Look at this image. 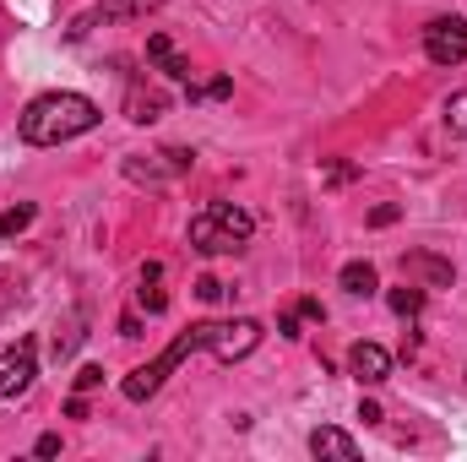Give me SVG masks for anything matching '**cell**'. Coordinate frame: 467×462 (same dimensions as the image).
Wrapping results in <instances>:
<instances>
[{"instance_id": "6da1fadb", "label": "cell", "mask_w": 467, "mask_h": 462, "mask_svg": "<svg viewBox=\"0 0 467 462\" xmlns=\"http://www.w3.org/2000/svg\"><path fill=\"white\" fill-rule=\"evenodd\" d=\"M99 125V104L82 99V93H44L22 110V142L27 147H60L71 136H88Z\"/></svg>"}, {"instance_id": "7a4b0ae2", "label": "cell", "mask_w": 467, "mask_h": 462, "mask_svg": "<svg viewBox=\"0 0 467 462\" xmlns=\"http://www.w3.org/2000/svg\"><path fill=\"white\" fill-rule=\"evenodd\" d=\"M250 234H255V218L244 207L213 202L207 213L191 218V250H202V256H234V250L250 245Z\"/></svg>"}, {"instance_id": "3957f363", "label": "cell", "mask_w": 467, "mask_h": 462, "mask_svg": "<svg viewBox=\"0 0 467 462\" xmlns=\"http://www.w3.org/2000/svg\"><path fill=\"white\" fill-rule=\"evenodd\" d=\"M196 348H202V327L180 332V338H174V343L163 348V353H158L152 364H136V370H130V375L119 381L125 403H147V397H152V392H158V386H163V381H169V375H174V370H180V364L191 359V353H196Z\"/></svg>"}, {"instance_id": "277c9868", "label": "cell", "mask_w": 467, "mask_h": 462, "mask_svg": "<svg viewBox=\"0 0 467 462\" xmlns=\"http://www.w3.org/2000/svg\"><path fill=\"white\" fill-rule=\"evenodd\" d=\"M261 343V321H250V316H239V321H202V348L213 353V359H244V353H255Z\"/></svg>"}, {"instance_id": "5b68a950", "label": "cell", "mask_w": 467, "mask_h": 462, "mask_svg": "<svg viewBox=\"0 0 467 462\" xmlns=\"http://www.w3.org/2000/svg\"><path fill=\"white\" fill-rule=\"evenodd\" d=\"M424 55L435 66H462L467 60V22L462 16H435L424 27Z\"/></svg>"}, {"instance_id": "8992f818", "label": "cell", "mask_w": 467, "mask_h": 462, "mask_svg": "<svg viewBox=\"0 0 467 462\" xmlns=\"http://www.w3.org/2000/svg\"><path fill=\"white\" fill-rule=\"evenodd\" d=\"M196 163V152H185V147H163V152H136V158H125V174L130 180H147V185H158V180H174V174H185Z\"/></svg>"}, {"instance_id": "52a82bcc", "label": "cell", "mask_w": 467, "mask_h": 462, "mask_svg": "<svg viewBox=\"0 0 467 462\" xmlns=\"http://www.w3.org/2000/svg\"><path fill=\"white\" fill-rule=\"evenodd\" d=\"M33 375H38V359H33V343L22 338L16 348H5V353H0V403L22 397V392L33 386Z\"/></svg>"}, {"instance_id": "ba28073f", "label": "cell", "mask_w": 467, "mask_h": 462, "mask_svg": "<svg viewBox=\"0 0 467 462\" xmlns=\"http://www.w3.org/2000/svg\"><path fill=\"white\" fill-rule=\"evenodd\" d=\"M348 375L358 386H380V381L391 375V353L380 343H353L348 348Z\"/></svg>"}, {"instance_id": "9c48e42d", "label": "cell", "mask_w": 467, "mask_h": 462, "mask_svg": "<svg viewBox=\"0 0 467 462\" xmlns=\"http://www.w3.org/2000/svg\"><path fill=\"white\" fill-rule=\"evenodd\" d=\"M310 452H316V457L353 462V457H358V441H353L348 430H332V425H321V430H310Z\"/></svg>"}, {"instance_id": "30bf717a", "label": "cell", "mask_w": 467, "mask_h": 462, "mask_svg": "<svg viewBox=\"0 0 467 462\" xmlns=\"http://www.w3.org/2000/svg\"><path fill=\"white\" fill-rule=\"evenodd\" d=\"M147 55L163 66V77H174V82H185V77H191V60H185V55H174V44H169L163 33H147Z\"/></svg>"}, {"instance_id": "8fae6325", "label": "cell", "mask_w": 467, "mask_h": 462, "mask_svg": "<svg viewBox=\"0 0 467 462\" xmlns=\"http://www.w3.org/2000/svg\"><path fill=\"white\" fill-rule=\"evenodd\" d=\"M402 272H408V278H424L430 289H451V261H435V256H402Z\"/></svg>"}, {"instance_id": "7c38bea8", "label": "cell", "mask_w": 467, "mask_h": 462, "mask_svg": "<svg viewBox=\"0 0 467 462\" xmlns=\"http://www.w3.org/2000/svg\"><path fill=\"white\" fill-rule=\"evenodd\" d=\"M337 283H343L348 294H358V299H369V294L380 289V278H375V267H369V261H348V267L337 272Z\"/></svg>"}, {"instance_id": "4fadbf2b", "label": "cell", "mask_w": 467, "mask_h": 462, "mask_svg": "<svg viewBox=\"0 0 467 462\" xmlns=\"http://www.w3.org/2000/svg\"><path fill=\"white\" fill-rule=\"evenodd\" d=\"M125 115L136 120V125H147V120H158V115H163V93H141V88H136V93L125 99Z\"/></svg>"}, {"instance_id": "5bb4252c", "label": "cell", "mask_w": 467, "mask_h": 462, "mask_svg": "<svg viewBox=\"0 0 467 462\" xmlns=\"http://www.w3.org/2000/svg\"><path fill=\"white\" fill-rule=\"evenodd\" d=\"M386 305H391L397 316H408V321H413V316L424 310V289H419V283H402V289H391V294H386Z\"/></svg>"}, {"instance_id": "9a60e30c", "label": "cell", "mask_w": 467, "mask_h": 462, "mask_svg": "<svg viewBox=\"0 0 467 462\" xmlns=\"http://www.w3.org/2000/svg\"><path fill=\"white\" fill-rule=\"evenodd\" d=\"M82 343V316H66V327H55V359H71Z\"/></svg>"}, {"instance_id": "2e32d148", "label": "cell", "mask_w": 467, "mask_h": 462, "mask_svg": "<svg viewBox=\"0 0 467 462\" xmlns=\"http://www.w3.org/2000/svg\"><path fill=\"white\" fill-rule=\"evenodd\" d=\"M136 305H141L147 316H163V310H169V294L158 289V278H141V289H136Z\"/></svg>"}, {"instance_id": "e0dca14e", "label": "cell", "mask_w": 467, "mask_h": 462, "mask_svg": "<svg viewBox=\"0 0 467 462\" xmlns=\"http://www.w3.org/2000/svg\"><path fill=\"white\" fill-rule=\"evenodd\" d=\"M446 131L467 142V93H451V99H446Z\"/></svg>"}, {"instance_id": "ac0fdd59", "label": "cell", "mask_w": 467, "mask_h": 462, "mask_svg": "<svg viewBox=\"0 0 467 462\" xmlns=\"http://www.w3.org/2000/svg\"><path fill=\"white\" fill-rule=\"evenodd\" d=\"M27 224H33V207H11V213H0V239H16Z\"/></svg>"}, {"instance_id": "d6986e66", "label": "cell", "mask_w": 467, "mask_h": 462, "mask_svg": "<svg viewBox=\"0 0 467 462\" xmlns=\"http://www.w3.org/2000/svg\"><path fill=\"white\" fill-rule=\"evenodd\" d=\"M93 386H104V364H82V370H77V392L88 397Z\"/></svg>"}, {"instance_id": "ffe728a7", "label": "cell", "mask_w": 467, "mask_h": 462, "mask_svg": "<svg viewBox=\"0 0 467 462\" xmlns=\"http://www.w3.org/2000/svg\"><path fill=\"white\" fill-rule=\"evenodd\" d=\"M196 294H202V299H207V305H213V299H223V294H229V289H223V283H218V278H202V283H196Z\"/></svg>"}, {"instance_id": "44dd1931", "label": "cell", "mask_w": 467, "mask_h": 462, "mask_svg": "<svg viewBox=\"0 0 467 462\" xmlns=\"http://www.w3.org/2000/svg\"><path fill=\"white\" fill-rule=\"evenodd\" d=\"M397 213H402V207H391V202H386V207H375V213H369V224H375V229H386V224H397Z\"/></svg>"}, {"instance_id": "7402d4cb", "label": "cell", "mask_w": 467, "mask_h": 462, "mask_svg": "<svg viewBox=\"0 0 467 462\" xmlns=\"http://www.w3.org/2000/svg\"><path fill=\"white\" fill-rule=\"evenodd\" d=\"M299 316H305V321H321L327 310H321V299H299Z\"/></svg>"}, {"instance_id": "603a6c76", "label": "cell", "mask_w": 467, "mask_h": 462, "mask_svg": "<svg viewBox=\"0 0 467 462\" xmlns=\"http://www.w3.org/2000/svg\"><path fill=\"white\" fill-rule=\"evenodd\" d=\"M358 419H364V425H380L386 414H380V403H358Z\"/></svg>"}, {"instance_id": "cb8c5ba5", "label": "cell", "mask_w": 467, "mask_h": 462, "mask_svg": "<svg viewBox=\"0 0 467 462\" xmlns=\"http://www.w3.org/2000/svg\"><path fill=\"white\" fill-rule=\"evenodd\" d=\"M33 452H38V457H55V452H60V436H38V446H33Z\"/></svg>"}, {"instance_id": "d4e9b609", "label": "cell", "mask_w": 467, "mask_h": 462, "mask_svg": "<svg viewBox=\"0 0 467 462\" xmlns=\"http://www.w3.org/2000/svg\"><path fill=\"white\" fill-rule=\"evenodd\" d=\"M229 93H234V82H229V77H213V88H207V99H229Z\"/></svg>"}, {"instance_id": "484cf974", "label": "cell", "mask_w": 467, "mask_h": 462, "mask_svg": "<svg viewBox=\"0 0 467 462\" xmlns=\"http://www.w3.org/2000/svg\"><path fill=\"white\" fill-rule=\"evenodd\" d=\"M119 338H141V321L136 316H119Z\"/></svg>"}, {"instance_id": "4316f807", "label": "cell", "mask_w": 467, "mask_h": 462, "mask_svg": "<svg viewBox=\"0 0 467 462\" xmlns=\"http://www.w3.org/2000/svg\"><path fill=\"white\" fill-rule=\"evenodd\" d=\"M299 321H305V316H283V321H277V332H283V338H299Z\"/></svg>"}, {"instance_id": "83f0119b", "label": "cell", "mask_w": 467, "mask_h": 462, "mask_svg": "<svg viewBox=\"0 0 467 462\" xmlns=\"http://www.w3.org/2000/svg\"><path fill=\"white\" fill-rule=\"evenodd\" d=\"M66 419H88V403H82V392H77V397L66 403Z\"/></svg>"}]
</instances>
